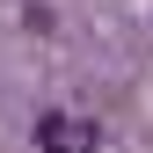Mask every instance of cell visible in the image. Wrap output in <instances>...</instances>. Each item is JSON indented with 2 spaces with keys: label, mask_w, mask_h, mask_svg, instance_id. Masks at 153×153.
I'll list each match as a JSON object with an SVG mask.
<instances>
[{
  "label": "cell",
  "mask_w": 153,
  "mask_h": 153,
  "mask_svg": "<svg viewBox=\"0 0 153 153\" xmlns=\"http://www.w3.org/2000/svg\"><path fill=\"white\" fill-rule=\"evenodd\" d=\"M36 146L44 153H95V131L80 117H66V109H44L36 117Z\"/></svg>",
  "instance_id": "obj_1"
}]
</instances>
